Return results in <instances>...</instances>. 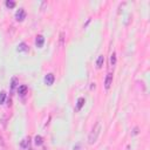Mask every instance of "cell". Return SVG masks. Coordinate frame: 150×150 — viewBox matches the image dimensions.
<instances>
[{"label":"cell","instance_id":"8992f818","mask_svg":"<svg viewBox=\"0 0 150 150\" xmlns=\"http://www.w3.org/2000/svg\"><path fill=\"white\" fill-rule=\"evenodd\" d=\"M29 144H31V138H29V136L28 137H25L21 141V143H20V145H21L22 149H28L29 148Z\"/></svg>","mask_w":150,"mask_h":150},{"label":"cell","instance_id":"9c48e42d","mask_svg":"<svg viewBox=\"0 0 150 150\" xmlns=\"http://www.w3.org/2000/svg\"><path fill=\"white\" fill-rule=\"evenodd\" d=\"M84 103H86L84 97H80V99L77 100V103H76V109H77V110H81L82 107L84 106Z\"/></svg>","mask_w":150,"mask_h":150},{"label":"cell","instance_id":"ac0fdd59","mask_svg":"<svg viewBox=\"0 0 150 150\" xmlns=\"http://www.w3.org/2000/svg\"><path fill=\"white\" fill-rule=\"evenodd\" d=\"M29 150H32V149H29Z\"/></svg>","mask_w":150,"mask_h":150},{"label":"cell","instance_id":"4fadbf2b","mask_svg":"<svg viewBox=\"0 0 150 150\" xmlns=\"http://www.w3.org/2000/svg\"><path fill=\"white\" fill-rule=\"evenodd\" d=\"M17 84H18V79L17 77H13L12 81H11V89H12V91L17 87Z\"/></svg>","mask_w":150,"mask_h":150},{"label":"cell","instance_id":"6da1fadb","mask_svg":"<svg viewBox=\"0 0 150 150\" xmlns=\"http://www.w3.org/2000/svg\"><path fill=\"white\" fill-rule=\"evenodd\" d=\"M100 134H101V124H100V123H96V126L92 129L91 134H89V136H88V142H89V144H94V143L97 141Z\"/></svg>","mask_w":150,"mask_h":150},{"label":"cell","instance_id":"5bb4252c","mask_svg":"<svg viewBox=\"0 0 150 150\" xmlns=\"http://www.w3.org/2000/svg\"><path fill=\"white\" fill-rule=\"evenodd\" d=\"M6 100V93L5 92H1L0 93V104H3Z\"/></svg>","mask_w":150,"mask_h":150},{"label":"cell","instance_id":"30bf717a","mask_svg":"<svg viewBox=\"0 0 150 150\" xmlns=\"http://www.w3.org/2000/svg\"><path fill=\"white\" fill-rule=\"evenodd\" d=\"M103 62H104V56H103V55H100V56L97 57V60H96V67H97V68H102Z\"/></svg>","mask_w":150,"mask_h":150},{"label":"cell","instance_id":"8fae6325","mask_svg":"<svg viewBox=\"0 0 150 150\" xmlns=\"http://www.w3.org/2000/svg\"><path fill=\"white\" fill-rule=\"evenodd\" d=\"M34 141H35V144L37 145H42V143H44V138L40 135H37L35 138H34Z\"/></svg>","mask_w":150,"mask_h":150},{"label":"cell","instance_id":"3957f363","mask_svg":"<svg viewBox=\"0 0 150 150\" xmlns=\"http://www.w3.org/2000/svg\"><path fill=\"white\" fill-rule=\"evenodd\" d=\"M44 81H45V83H46L47 86H52V84L54 83V81H55V76H54V74L48 73V74L45 76Z\"/></svg>","mask_w":150,"mask_h":150},{"label":"cell","instance_id":"9a60e30c","mask_svg":"<svg viewBox=\"0 0 150 150\" xmlns=\"http://www.w3.org/2000/svg\"><path fill=\"white\" fill-rule=\"evenodd\" d=\"M6 6H7L8 8H14V7H15V3L12 1V0H7V1H6Z\"/></svg>","mask_w":150,"mask_h":150},{"label":"cell","instance_id":"52a82bcc","mask_svg":"<svg viewBox=\"0 0 150 150\" xmlns=\"http://www.w3.org/2000/svg\"><path fill=\"white\" fill-rule=\"evenodd\" d=\"M27 91H28V88H27V86H25V84L18 87V93H19V95H21V96L26 95V94H27Z\"/></svg>","mask_w":150,"mask_h":150},{"label":"cell","instance_id":"277c9868","mask_svg":"<svg viewBox=\"0 0 150 150\" xmlns=\"http://www.w3.org/2000/svg\"><path fill=\"white\" fill-rule=\"evenodd\" d=\"M111 84H113V74L111 73H108L107 76H106V80H104V87H106V89H109Z\"/></svg>","mask_w":150,"mask_h":150},{"label":"cell","instance_id":"7c38bea8","mask_svg":"<svg viewBox=\"0 0 150 150\" xmlns=\"http://www.w3.org/2000/svg\"><path fill=\"white\" fill-rule=\"evenodd\" d=\"M110 65L111 66H115L116 65V53H113L110 55Z\"/></svg>","mask_w":150,"mask_h":150},{"label":"cell","instance_id":"e0dca14e","mask_svg":"<svg viewBox=\"0 0 150 150\" xmlns=\"http://www.w3.org/2000/svg\"><path fill=\"white\" fill-rule=\"evenodd\" d=\"M127 150H130V147H129V145L127 147Z\"/></svg>","mask_w":150,"mask_h":150},{"label":"cell","instance_id":"2e32d148","mask_svg":"<svg viewBox=\"0 0 150 150\" xmlns=\"http://www.w3.org/2000/svg\"><path fill=\"white\" fill-rule=\"evenodd\" d=\"M133 134H134V135H137V134H138V128H135V129H134V133H133Z\"/></svg>","mask_w":150,"mask_h":150},{"label":"cell","instance_id":"5b68a950","mask_svg":"<svg viewBox=\"0 0 150 150\" xmlns=\"http://www.w3.org/2000/svg\"><path fill=\"white\" fill-rule=\"evenodd\" d=\"M44 44H45V38H44V35H38L37 39H35V45H37V47H38V48H42Z\"/></svg>","mask_w":150,"mask_h":150},{"label":"cell","instance_id":"7a4b0ae2","mask_svg":"<svg viewBox=\"0 0 150 150\" xmlns=\"http://www.w3.org/2000/svg\"><path fill=\"white\" fill-rule=\"evenodd\" d=\"M25 18H26V12H25V10H24V8H19V10L17 11V13H15V20L19 21V22H21V21L25 20Z\"/></svg>","mask_w":150,"mask_h":150},{"label":"cell","instance_id":"ba28073f","mask_svg":"<svg viewBox=\"0 0 150 150\" xmlns=\"http://www.w3.org/2000/svg\"><path fill=\"white\" fill-rule=\"evenodd\" d=\"M17 50H18L19 53H20V52H27V50H28V46H27L25 42H21V44H19Z\"/></svg>","mask_w":150,"mask_h":150}]
</instances>
